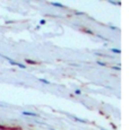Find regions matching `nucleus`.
<instances>
[{
  "instance_id": "obj_4",
  "label": "nucleus",
  "mask_w": 129,
  "mask_h": 130,
  "mask_svg": "<svg viewBox=\"0 0 129 130\" xmlns=\"http://www.w3.org/2000/svg\"><path fill=\"white\" fill-rule=\"evenodd\" d=\"M25 62L26 63H29V64H38L36 61H33V60H29V59H25Z\"/></svg>"
},
{
  "instance_id": "obj_12",
  "label": "nucleus",
  "mask_w": 129,
  "mask_h": 130,
  "mask_svg": "<svg viewBox=\"0 0 129 130\" xmlns=\"http://www.w3.org/2000/svg\"><path fill=\"white\" fill-rule=\"evenodd\" d=\"M6 128H5V126H1V124H0V130H5Z\"/></svg>"
},
{
  "instance_id": "obj_14",
  "label": "nucleus",
  "mask_w": 129,
  "mask_h": 130,
  "mask_svg": "<svg viewBox=\"0 0 129 130\" xmlns=\"http://www.w3.org/2000/svg\"><path fill=\"white\" fill-rule=\"evenodd\" d=\"M101 130H105V129H102V128H101Z\"/></svg>"
},
{
  "instance_id": "obj_2",
  "label": "nucleus",
  "mask_w": 129,
  "mask_h": 130,
  "mask_svg": "<svg viewBox=\"0 0 129 130\" xmlns=\"http://www.w3.org/2000/svg\"><path fill=\"white\" fill-rule=\"evenodd\" d=\"M22 113H23V116H26V117H33V118H36V117H39V114H38V113H35V112L23 111Z\"/></svg>"
},
{
  "instance_id": "obj_11",
  "label": "nucleus",
  "mask_w": 129,
  "mask_h": 130,
  "mask_svg": "<svg viewBox=\"0 0 129 130\" xmlns=\"http://www.w3.org/2000/svg\"><path fill=\"white\" fill-rule=\"evenodd\" d=\"M84 31L86 32V33H90V34H93V32L92 31H90V29H84Z\"/></svg>"
},
{
  "instance_id": "obj_9",
  "label": "nucleus",
  "mask_w": 129,
  "mask_h": 130,
  "mask_svg": "<svg viewBox=\"0 0 129 130\" xmlns=\"http://www.w3.org/2000/svg\"><path fill=\"white\" fill-rule=\"evenodd\" d=\"M75 94H77V95L82 94V91H80V89H75Z\"/></svg>"
},
{
  "instance_id": "obj_7",
  "label": "nucleus",
  "mask_w": 129,
  "mask_h": 130,
  "mask_svg": "<svg viewBox=\"0 0 129 130\" xmlns=\"http://www.w3.org/2000/svg\"><path fill=\"white\" fill-rule=\"evenodd\" d=\"M111 52H113V53H121V50L115 49V47H111Z\"/></svg>"
},
{
  "instance_id": "obj_8",
  "label": "nucleus",
  "mask_w": 129,
  "mask_h": 130,
  "mask_svg": "<svg viewBox=\"0 0 129 130\" xmlns=\"http://www.w3.org/2000/svg\"><path fill=\"white\" fill-rule=\"evenodd\" d=\"M96 63H98V64H99V66H103V67H104V66H105V63H104V62H103V61H98V62H96Z\"/></svg>"
},
{
  "instance_id": "obj_5",
  "label": "nucleus",
  "mask_w": 129,
  "mask_h": 130,
  "mask_svg": "<svg viewBox=\"0 0 129 130\" xmlns=\"http://www.w3.org/2000/svg\"><path fill=\"white\" fill-rule=\"evenodd\" d=\"M73 119H74V120H76V121H78V122H83V123H86V120L79 119V118H77V117H73Z\"/></svg>"
},
{
  "instance_id": "obj_3",
  "label": "nucleus",
  "mask_w": 129,
  "mask_h": 130,
  "mask_svg": "<svg viewBox=\"0 0 129 130\" xmlns=\"http://www.w3.org/2000/svg\"><path fill=\"white\" fill-rule=\"evenodd\" d=\"M50 5H52L54 7H58V8H64V5L60 4V2H50Z\"/></svg>"
},
{
  "instance_id": "obj_1",
  "label": "nucleus",
  "mask_w": 129,
  "mask_h": 130,
  "mask_svg": "<svg viewBox=\"0 0 129 130\" xmlns=\"http://www.w3.org/2000/svg\"><path fill=\"white\" fill-rule=\"evenodd\" d=\"M0 57H2L4 59H6V60H8L9 61V63L11 64V66H17V67H19V68H26V66L24 63H19V62H16V61H14L13 59H10L9 57H7V56H4V54H0Z\"/></svg>"
},
{
  "instance_id": "obj_10",
  "label": "nucleus",
  "mask_w": 129,
  "mask_h": 130,
  "mask_svg": "<svg viewBox=\"0 0 129 130\" xmlns=\"http://www.w3.org/2000/svg\"><path fill=\"white\" fill-rule=\"evenodd\" d=\"M76 15H85V12H82V11H75Z\"/></svg>"
},
{
  "instance_id": "obj_13",
  "label": "nucleus",
  "mask_w": 129,
  "mask_h": 130,
  "mask_svg": "<svg viewBox=\"0 0 129 130\" xmlns=\"http://www.w3.org/2000/svg\"><path fill=\"white\" fill-rule=\"evenodd\" d=\"M40 23H41V24H45V21H44V19H42V21L40 22Z\"/></svg>"
},
{
  "instance_id": "obj_6",
  "label": "nucleus",
  "mask_w": 129,
  "mask_h": 130,
  "mask_svg": "<svg viewBox=\"0 0 129 130\" xmlns=\"http://www.w3.org/2000/svg\"><path fill=\"white\" fill-rule=\"evenodd\" d=\"M39 82H41V83H43V84H48V85H50V82L46 80V79H43V78H39Z\"/></svg>"
}]
</instances>
